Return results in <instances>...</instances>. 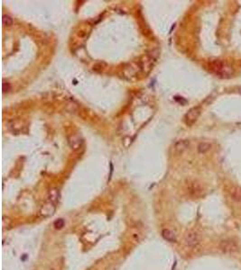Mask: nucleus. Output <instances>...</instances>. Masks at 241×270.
<instances>
[{
    "mask_svg": "<svg viewBox=\"0 0 241 270\" xmlns=\"http://www.w3.org/2000/svg\"><path fill=\"white\" fill-rule=\"evenodd\" d=\"M210 69H212L215 73L220 76H223L224 78L230 77L232 75V69L230 66L224 64L220 61H215L211 64Z\"/></svg>",
    "mask_w": 241,
    "mask_h": 270,
    "instance_id": "obj_1",
    "label": "nucleus"
},
{
    "mask_svg": "<svg viewBox=\"0 0 241 270\" xmlns=\"http://www.w3.org/2000/svg\"><path fill=\"white\" fill-rule=\"evenodd\" d=\"M220 249L224 252L227 254H233L238 251L239 248L237 243L233 240H223L220 243Z\"/></svg>",
    "mask_w": 241,
    "mask_h": 270,
    "instance_id": "obj_2",
    "label": "nucleus"
},
{
    "mask_svg": "<svg viewBox=\"0 0 241 270\" xmlns=\"http://www.w3.org/2000/svg\"><path fill=\"white\" fill-rule=\"evenodd\" d=\"M201 113V109L200 106H194L191 108L184 115V122L188 126H191L198 120Z\"/></svg>",
    "mask_w": 241,
    "mask_h": 270,
    "instance_id": "obj_3",
    "label": "nucleus"
},
{
    "mask_svg": "<svg viewBox=\"0 0 241 270\" xmlns=\"http://www.w3.org/2000/svg\"><path fill=\"white\" fill-rule=\"evenodd\" d=\"M201 238L198 232L194 230H189L184 234V242L189 247H196L200 243Z\"/></svg>",
    "mask_w": 241,
    "mask_h": 270,
    "instance_id": "obj_4",
    "label": "nucleus"
},
{
    "mask_svg": "<svg viewBox=\"0 0 241 270\" xmlns=\"http://www.w3.org/2000/svg\"><path fill=\"white\" fill-rule=\"evenodd\" d=\"M156 58H157V56H154V54L152 55L147 54L146 56H144L139 63L141 70H143L146 74H147V73L151 70Z\"/></svg>",
    "mask_w": 241,
    "mask_h": 270,
    "instance_id": "obj_5",
    "label": "nucleus"
},
{
    "mask_svg": "<svg viewBox=\"0 0 241 270\" xmlns=\"http://www.w3.org/2000/svg\"><path fill=\"white\" fill-rule=\"evenodd\" d=\"M188 193L192 197H200L204 193L203 187L197 181H191L188 184Z\"/></svg>",
    "mask_w": 241,
    "mask_h": 270,
    "instance_id": "obj_6",
    "label": "nucleus"
},
{
    "mask_svg": "<svg viewBox=\"0 0 241 270\" xmlns=\"http://www.w3.org/2000/svg\"><path fill=\"white\" fill-rule=\"evenodd\" d=\"M68 144L72 151H79L83 145V139L79 134H72L68 137Z\"/></svg>",
    "mask_w": 241,
    "mask_h": 270,
    "instance_id": "obj_7",
    "label": "nucleus"
},
{
    "mask_svg": "<svg viewBox=\"0 0 241 270\" xmlns=\"http://www.w3.org/2000/svg\"><path fill=\"white\" fill-rule=\"evenodd\" d=\"M55 206L52 203H47L46 204H44L42 208H41V211H40V213L42 216L43 217H49V216H52L54 212H55Z\"/></svg>",
    "mask_w": 241,
    "mask_h": 270,
    "instance_id": "obj_8",
    "label": "nucleus"
},
{
    "mask_svg": "<svg viewBox=\"0 0 241 270\" xmlns=\"http://www.w3.org/2000/svg\"><path fill=\"white\" fill-rule=\"evenodd\" d=\"M60 198H61V194H60L59 189L55 187L51 188L49 193H48V200H49V202L56 205L59 203Z\"/></svg>",
    "mask_w": 241,
    "mask_h": 270,
    "instance_id": "obj_9",
    "label": "nucleus"
},
{
    "mask_svg": "<svg viewBox=\"0 0 241 270\" xmlns=\"http://www.w3.org/2000/svg\"><path fill=\"white\" fill-rule=\"evenodd\" d=\"M141 70L140 69V65L139 64H136V63H131L129 64L128 68H126L125 70H124V73L126 77H135L138 71Z\"/></svg>",
    "mask_w": 241,
    "mask_h": 270,
    "instance_id": "obj_10",
    "label": "nucleus"
},
{
    "mask_svg": "<svg viewBox=\"0 0 241 270\" xmlns=\"http://www.w3.org/2000/svg\"><path fill=\"white\" fill-rule=\"evenodd\" d=\"M162 236L164 237V240L170 241V242H175L177 240L175 232L170 229H164L162 230Z\"/></svg>",
    "mask_w": 241,
    "mask_h": 270,
    "instance_id": "obj_11",
    "label": "nucleus"
},
{
    "mask_svg": "<svg viewBox=\"0 0 241 270\" xmlns=\"http://www.w3.org/2000/svg\"><path fill=\"white\" fill-rule=\"evenodd\" d=\"M190 146V141L188 140H180L174 144V150L177 152H183L186 151Z\"/></svg>",
    "mask_w": 241,
    "mask_h": 270,
    "instance_id": "obj_12",
    "label": "nucleus"
},
{
    "mask_svg": "<svg viewBox=\"0 0 241 270\" xmlns=\"http://www.w3.org/2000/svg\"><path fill=\"white\" fill-rule=\"evenodd\" d=\"M230 195L233 201L241 203V187H233L230 190Z\"/></svg>",
    "mask_w": 241,
    "mask_h": 270,
    "instance_id": "obj_13",
    "label": "nucleus"
},
{
    "mask_svg": "<svg viewBox=\"0 0 241 270\" xmlns=\"http://www.w3.org/2000/svg\"><path fill=\"white\" fill-rule=\"evenodd\" d=\"M210 149H211V144L209 142H200L197 147L198 152L200 154H204V153L208 152L209 151H210Z\"/></svg>",
    "mask_w": 241,
    "mask_h": 270,
    "instance_id": "obj_14",
    "label": "nucleus"
},
{
    "mask_svg": "<svg viewBox=\"0 0 241 270\" xmlns=\"http://www.w3.org/2000/svg\"><path fill=\"white\" fill-rule=\"evenodd\" d=\"M2 22L5 26H10L13 24V19H12L11 16H7V15H4L2 16Z\"/></svg>",
    "mask_w": 241,
    "mask_h": 270,
    "instance_id": "obj_15",
    "label": "nucleus"
},
{
    "mask_svg": "<svg viewBox=\"0 0 241 270\" xmlns=\"http://www.w3.org/2000/svg\"><path fill=\"white\" fill-rule=\"evenodd\" d=\"M63 262L60 261V259H57L55 262L53 263L50 270H63Z\"/></svg>",
    "mask_w": 241,
    "mask_h": 270,
    "instance_id": "obj_16",
    "label": "nucleus"
},
{
    "mask_svg": "<svg viewBox=\"0 0 241 270\" xmlns=\"http://www.w3.org/2000/svg\"><path fill=\"white\" fill-rule=\"evenodd\" d=\"M64 224H65V222H64L63 219H58V220L55 221L54 223H53L55 229H58V230L63 228V227H64Z\"/></svg>",
    "mask_w": 241,
    "mask_h": 270,
    "instance_id": "obj_17",
    "label": "nucleus"
},
{
    "mask_svg": "<svg viewBox=\"0 0 241 270\" xmlns=\"http://www.w3.org/2000/svg\"><path fill=\"white\" fill-rule=\"evenodd\" d=\"M11 90V86L8 82H6V81H3V92L6 93V92H9Z\"/></svg>",
    "mask_w": 241,
    "mask_h": 270,
    "instance_id": "obj_18",
    "label": "nucleus"
},
{
    "mask_svg": "<svg viewBox=\"0 0 241 270\" xmlns=\"http://www.w3.org/2000/svg\"><path fill=\"white\" fill-rule=\"evenodd\" d=\"M238 93H239V94L241 95V87H240V88H238Z\"/></svg>",
    "mask_w": 241,
    "mask_h": 270,
    "instance_id": "obj_19",
    "label": "nucleus"
}]
</instances>
